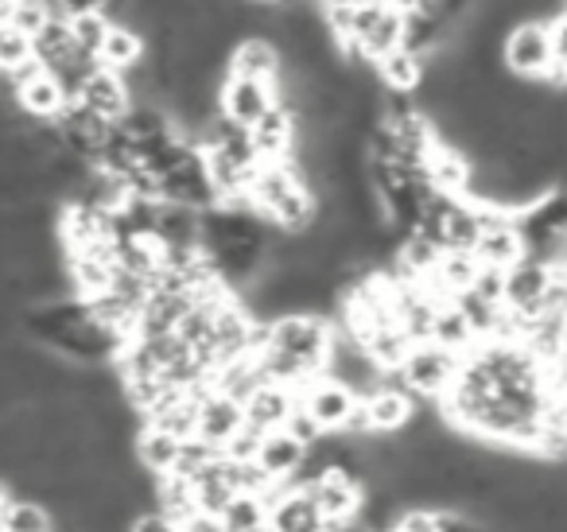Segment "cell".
Instances as JSON below:
<instances>
[{
    "instance_id": "1",
    "label": "cell",
    "mask_w": 567,
    "mask_h": 532,
    "mask_svg": "<svg viewBox=\"0 0 567 532\" xmlns=\"http://www.w3.org/2000/svg\"><path fill=\"white\" fill-rule=\"evenodd\" d=\"M245 198H249L252 211L272 222L280 234H303V229L316 226L319 198L292 160H265V164L252 167Z\"/></svg>"
},
{
    "instance_id": "2",
    "label": "cell",
    "mask_w": 567,
    "mask_h": 532,
    "mask_svg": "<svg viewBox=\"0 0 567 532\" xmlns=\"http://www.w3.org/2000/svg\"><path fill=\"white\" fill-rule=\"evenodd\" d=\"M497 55H502L505 74H513V79H520V82H544V86H548L551 71H556V63H551L548 20H540V17L513 20V28H505Z\"/></svg>"
},
{
    "instance_id": "3",
    "label": "cell",
    "mask_w": 567,
    "mask_h": 532,
    "mask_svg": "<svg viewBox=\"0 0 567 532\" xmlns=\"http://www.w3.org/2000/svg\"><path fill=\"white\" fill-rule=\"evenodd\" d=\"M458 366H463V354L447 350V346H440V342L427 338V342H412V350L404 354L401 369L389 374V377H396L412 397L440 400L443 392L451 389V381H455Z\"/></svg>"
},
{
    "instance_id": "4",
    "label": "cell",
    "mask_w": 567,
    "mask_h": 532,
    "mask_svg": "<svg viewBox=\"0 0 567 532\" xmlns=\"http://www.w3.org/2000/svg\"><path fill=\"white\" fill-rule=\"evenodd\" d=\"M4 79H9V86H12V102H17V110L32 121H55L59 113H63V105L71 102L66 90H63V82H59L55 74L40 63V59H32V63L20 66V71L4 74Z\"/></svg>"
},
{
    "instance_id": "5",
    "label": "cell",
    "mask_w": 567,
    "mask_h": 532,
    "mask_svg": "<svg viewBox=\"0 0 567 532\" xmlns=\"http://www.w3.org/2000/svg\"><path fill=\"white\" fill-rule=\"evenodd\" d=\"M296 405L311 416L323 431H347L350 416H354L358 392L350 385H342L331 374H316L311 381H303L296 389Z\"/></svg>"
},
{
    "instance_id": "6",
    "label": "cell",
    "mask_w": 567,
    "mask_h": 532,
    "mask_svg": "<svg viewBox=\"0 0 567 532\" xmlns=\"http://www.w3.org/2000/svg\"><path fill=\"white\" fill-rule=\"evenodd\" d=\"M416 405H420V397H412L396 377H385V381H378L370 392L358 397V408H362L365 431H370V436H401V431L409 428Z\"/></svg>"
},
{
    "instance_id": "7",
    "label": "cell",
    "mask_w": 567,
    "mask_h": 532,
    "mask_svg": "<svg viewBox=\"0 0 567 532\" xmlns=\"http://www.w3.org/2000/svg\"><path fill=\"white\" fill-rule=\"evenodd\" d=\"M276 102H280L276 82L241 79V74H221V82H218V113L241 129L257 125Z\"/></svg>"
},
{
    "instance_id": "8",
    "label": "cell",
    "mask_w": 567,
    "mask_h": 532,
    "mask_svg": "<svg viewBox=\"0 0 567 532\" xmlns=\"http://www.w3.org/2000/svg\"><path fill=\"white\" fill-rule=\"evenodd\" d=\"M303 490L311 493L316 509L323 513V521H347L354 524L358 521V509H362V493L365 485L358 478H350L347 470H323L319 478H311Z\"/></svg>"
},
{
    "instance_id": "9",
    "label": "cell",
    "mask_w": 567,
    "mask_h": 532,
    "mask_svg": "<svg viewBox=\"0 0 567 532\" xmlns=\"http://www.w3.org/2000/svg\"><path fill=\"white\" fill-rule=\"evenodd\" d=\"M268 529L272 532H323V513L303 485L280 482L268 498Z\"/></svg>"
},
{
    "instance_id": "10",
    "label": "cell",
    "mask_w": 567,
    "mask_h": 532,
    "mask_svg": "<svg viewBox=\"0 0 567 532\" xmlns=\"http://www.w3.org/2000/svg\"><path fill=\"white\" fill-rule=\"evenodd\" d=\"M79 98L82 105H86L90 113H97L102 121H121L128 113V105H133V94H128V82L125 74L110 71V66L97 63L94 71L86 74V82L79 86Z\"/></svg>"
},
{
    "instance_id": "11",
    "label": "cell",
    "mask_w": 567,
    "mask_h": 532,
    "mask_svg": "<svg viewBox=\"0 0 567 532\" xmlns=\"http://www.w3.org/2000/svg\"><path fill=\"white\" fill-rule=\"evenodd\" d=\"M241 428H245V408L237 397L218 389H206L198 397V428H195L198 439H206V443H214L221 451Z\"/></svg>"
},
{
    "instance_id": "12",
    "label": "cell",
    "mask_w": 567,
    "mask_h": 532,
    "mask_svg": "<svg viewBox=\"0 0 567 532\" xmlns=\"http://www.w3.org/2000/svg\"><path fill=\"white\" fill-rule=\"evenodd\" d=\"M226 74L280 82L284 55H280V48H276V40H268V35H241V40L226 51Z\"/></svg>"
},
{
    "instance_id": "13",
    "label": "cell",
    "mask_w": 567,
    "mask_h": 532,
    "mask_svg": "<svg viewBox=\"0 0 567 532\" xmlns=\"http://www.w3.org/2000/svg\"><path fill=\"white\" fill-rule=\"evenodd\" d=\"M241 408H245V428H252V431H260V436H265V431L284 428V420L292 416L296 389H288V385H276V381H260L257 389L241 400Z\"/></svg>"
},
{
    "instance_id": "14",
    "label": "cell",
    "mask_w": 567,
    "mask_h": 532,
    "mask_svg": "<svg viewBox=\"0 0 567 532\" xmlns=\"http://www.w3.org/2000/svg\"><path fill=\"white\" fill-rule=\"evenodd\" d=\"M249 141H252V152L257 160H292V149H296V113L288 110L284 102H276L257 125L249 129Z\"/></svg>"
},
{
    "instance_id": "15",
    "label": "cell",
    "mask_w": 567,
    "mask_h": 532,
    "mask_svg": "<svg viewBox=\"0 0 567 532\" xmlns=\"http://www.w3.org/2000/svg\"><path fill=\"white\" fill-rule=\"evenodd\" d=\"M179 447H183L179 436L164 431L159 423L141 420V428H136V436H133V459L141 462L148 474L164 478V474H172L175 462H179Z\"/></svg>"
},
{
    "instance_id": "16",
    "label": "cell",
    "mask_w": 567,
    "mask_h": 532,
    "mask_svg": "<svg viewBox=\"0 0 567 532\" xmlns=\"http://www.w3.org/2000/svg\"><path fill=\"white\" fill-rule=\"evenodd\" d=\"M303 454H308V447H303L300 439L288 436L284 428H276L260 436V447H257V454H252V462H257L272 482H288V478L300 470Z\"/></svg>"
},
{
    "instance_id": "17",
    "label": "cell",
    "mask_w": 567,
    "mask_h": 532,
    "mask_svg": "<svg viewBox=\"0 0 567 532\" xmlns=\"http://www.w3.org/2000/svg\"><path fill=\"white\" fill-rule=\"evenodd\" d=\"M424 71H427V59L409 48L389 51V55H381L373 63V74H378L385 94H416L420 82H424Z\"/></svg>"
},
{
    "instance_id": "18",
    "label": "cell",
    "mask_w": 567,
    "mask_h": 532,
    "mask_svg": "<svg viewBox=\"0 0 567 532\" xmlns=\"http://www.w3.org/2000/svg\"><path fill=\"white\" fill-rule=\"evenodd\" d=\"M144 55H148V43H144V35L136 32L133 24H125V20H113L102 48H97V63L117 74H128L133 66H141Z\"/></svg>"
},
{
    "instance_id": "19",
    "label": "cell",
    "mask_w": 567,
    "mask_h": 532,
    "mask_svg": "<svg viewBox=\"0 0 567 532\" xmlns=\"http://www.w3.org/2000/svg\"><path fill=\"white\" fill-rule=\"evenodd\" d=\"M432 342H440V346H447V350H455V354H466V350H474V346L482 342L478 335H474V327H471V319L463 315V307L451 299V304H440L435 307V315H432Z\"/></svg>"
},
{
    "instance_id": "20",
    "label": "cell",
    "mask_w": 567,
    "mask_h": 532,
    "mask_svg": "<svg viewBox=\"0 0 567 532\" xmlns=\"http://www.w3.org/2000/svg\"><path fill=\"white\" fill-rule=\"evenodd\" d=\"M55 516L43 501L24 498V493H9V501L0 505V532H51Z\"/></svg>"
},
{
    "instance_id": "21",
    "label": "cell",
    "mask_w": 567,
    "mask_h": 532,
    "mask_svg": "<svg viewBox=\"0 0 567 532\" xmlns=\"http://www.w3.org/2000/svg\"><path fill=\"white\" fill-rule=\"evenodd\" d=\"M218 516L226 524V532H260L268 529V501L260 493L241 490L218 509Z\"/></svg>"
},
{
    "instance_id": "22",
    "label": "cell",
    "mask_w": 567,
    "mask_h": 532,
    "mask_svg": "<svg viewBox=\"0 0 567 532\" xmlns=\"http://www.w3.org/2000/svg\"><path fill=\"white\" fill-rule=\"evenodd\" d=\"M156 509H159V513H167L175 524H179L183 516H190L198 509L195 482H190V478H183V474L156 478Z\"/></svg>"
},
{
    "instance_id": "23",
    "label": "cell",
    "mask_w": 567,
    "mask_h": 532,
    "mask_svg": "<svg viewBox=\"0 0 567 532\" xmlns=\"http://www.w3.org/2000/svg\"><path fill=\"white\" fill-rule=\"evenodd\" d=\"M35 59L32 35H24L20 28H12L9 20H0V74H12L20 66H28Z\"/></svg>"
},
{
    "instance_id": "24",
    "label": "cell",
    "mask_w": 567,
    "mask_h": 532,
    "mask_svg": "<svg viewBox=\"0 0 567 532\" xmlns=\"http://www.w3.org/2000/svg\"><path fill=\"white\" fill-rule=\"evenodd\" d=\"M51 17H55V4H51V0H12V9L4 20L35 40V35L51 24Z\"/></svg>"
},
{
    "instance_id": "25",
    "label": "cell",
    "mask_w": 567,
    "mask_h": 532,
    "mask_svg": "<svg viewBox=\"0 0 567 532\" xmlns=\"http://www.w3.org/2000/svg\"><path fill=\"white\" fill-rule=\"evenodd\" d=\"M548 35H551V63H556L548 86H567V9H559L548 20Z\"/></svg>"
},
{
    "instance_id": "26",
    "label": "cell",
    "mask_w": 567,
    "mask_h": 532,
    "mask_svg": "<svg viewBox=\"0 0 567 532\" xmlns=\"http://www.w3.org/2000/svg\"><path fill=\"white\" fill-rule=\"evenodd\" d=\"M71 24V35H74V43H79L86 55H94L97 59V48H102V40H105V32H110V24L113 20L110 17H79V20H66Z\"/></svg>"
},
{
    "instance_id": "27",
    "label": "cell",
    "mask_w": 567,
    "mask_h": 532,
    "mask_svg": "<svg viewBox=\"0 0 567 532\" xmlns=\"http://www.w3.org/2000/svg\"><path fill=\"white\" fill-rule=\"evenodd\" d=\"M385 532H440V509L427 505H401Z\"/></svg>"
},
{
    "instance_id": "28",
    "label": "cell",
    "mask_w": 567,
    "mask_h": 532,
    "mask_svg": "<svg viewBox=\"0 0 567 532\" xmlns=\"http://www.w3.org/2000/svg\"><path fill=\"white\" fill-rule=\"evenodd\" d=\"M284 431H288V436H296V439H300V443H303V447L319 443V439H323V436H327V431H323V428H319V423H316V420H311V416H308V412H303V408H300V405H296V408H292V416H288V420H284Z\"/></svg>"
},
{
    "instance_id": "29",
    "label": "cell",
    "mask_w": 567,
    "mask_h": 532,
    "mask_svg": "<svg viewBox=\"0 0 567 532\" xmlns=\"http://www.w3.org/2000/svg\"><path fill=\"white\" fill-rule=\"evenodd\" d=\"M128 532H179V524L167 513H159V509H144V513H136L128 521Z\"/></svg>"
},
{
    "instance_id": "30",
    "label": "cell",
    "mask_w": 567,
    "mask_h": 532,
    "mask_svg": "<svg viewBox=\"0 0 567 532\" xmlns=\"http://www.w3.org/2000/svg\"><path fill=\"white\" fill-rule=\"evenodd\" d=\"M51 4H55V12H59L63 20L97 17V12L105 17V0H51Z\"/></svg>"
},
{
    "instance_id": "31",
    "label": "cell",
    "mask_w": 567,
    "mask_h": 532,
    "mask_svg": "<svg viewBox=\"0 0 567 532\" xmlns=\"http://www.w3.org/2000/svg\"><path fill=\"white\" fill-rule=\"evenodd\" d=\"M179 532H226V524H221V516L210 513V509H195V513L179 521Z\"/></svg>"
},
{
    "instance_id": "32",
    "label": "cell",
    "mask_w": 567,
    "mask_h": 532,
    "mask_svg": "<svg viewBox=\"0 0 567 532\" xmlns=\"http://www.w3.org/2000/svg\"><path fill=\"white\" fill-rule=\"evenodd\" d=\"M9 493H12V490H9V482H0V505L9 501Z\"/></svg>"
},
{
    "instance_id": "33",
    "label": "cell",
    "mask_w": 567,
    "mask_h": 532,
    "mask_svg": "<svg viewBox=\"0 0 567 532\" xmlns=\"http://www.w3.org/2000/svg\"><path fill=\"white\" fill-rule=\"evenodd\" d=\"M9 9H12V0H0V20L9 17Z\"/></svg>"
}]
</instances>
